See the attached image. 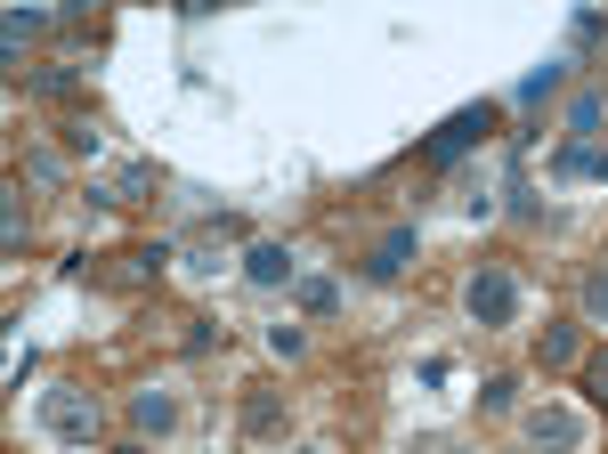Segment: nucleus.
I'll return each instance as SVG.
<instances>
[{
  "label": "nucleus",
  "mask_w": 608,
  "mask_h": 454,
  "mask_svg": "<svg viewBox=\"0 0 608 454\" xmlns=\"http://www.w3.org/2000/svg\"><path fill=\"white\" fill-rule=\"evenodd\" d=\"M301 308L308 317H333V308H341V284L333 276H301Z\"/></svg>",
  "instance_id": "nucleus-12"
},
{
  "label": "nucleus",
  "mask_w": 608,
  "mask_h": 454,
  "mask_svg": "<svg viewBox=\"0 0 608 454\" xmlns=\"http://www.w3.org/2000/svg\"><path fill=\"white\" fill-rule=\"evenodd\" d=\"M155 188H162V171H155V162H122L106 188H90V195H98V203H146Z\"/></svg>",
  "instance_id": "nucleus-8"
},
{
  "label": "nucleus",
  "mask_w": 608,
  "mask_h": 454,
  "mask_svg": "<svg viewBox=\"0 0 608 454\" xmlns=\"http://www.w3.org/2000/svg\"><path fill=\"white\" fill-rule=\"evenodd\" d=\"M487 130H495V106H463V114H454L447 130H438L430 147H423V162H454V155H471Z\"/></svg>",
  "instance_id": "nucleus-4"
},
{
  "label": "nucleus",
  "mask_w": 608,
  "mask_h": 454,
  "mask_svg": "<svg viewBox=\"0 0 608 454\" xmlns=\"http://www.w3.org/2000/svg\"><path fill=\"white\" fill-rule=\"evenodd\" d=\"M519 439H528L536 454H584V415H568V406H528Z\"/></svg>",
  "instance_id": "nucleus-3"
},
{
  "label": "nucleus",
  "mask_w": 608,
  "mask_h": 454,
  "mask_svg": "<svg viewBox=\"0 0 608 454\" xmlns=\"http://www.w3.org/2000/svg\"><path fill=\"white\" fill-rule=\"evenodd\" d=\"M0 243H9V252H25V188L9 195V219H0Z\"/></svg>",
  "instance_id": "nucleus-16"
},
{
  "label": "nucleus",
  "mask_w": 608,
  "mask_h": 454,
  "mask_svg": "<svg viewBox=\"0 0 608 454\" xmlns=\"http://www.w3.org/2000/svg\"><path fill=\"white\" fill-rule=\"evenodd\" d=\"M560 171H584V179H608V147H600V138H568V147H560Z\"/></svg>",
  "instance_id": "nucleus-10"
},
{
  "label": "nucleus",
  "mask_w": 608,
  "mask_h": 454,
  "mask_svg": "<svg viewBox=\"0 0 608 454\" xmlns=\"http://www.w3.org/2000/svg\"><path fill=\"white\" fill-rule=\"evenodd\" d=\"M478 406H487V415H503V406H511V382H503V374L478 382Z\"/></svg>",
  "instance_id": "nucleus-21"
},
{
  "label": "nucleus",
  "mask_w": 608,
  "mask_h": 454,
  "mask_svg": "<svg viewBox=\"0 0 608 454\" xmlns=\"http://www.w3.org/2000/svg\"><path fill=\"white\" fill-rule=\"evenodd\" d=\"M568 90V57H543V66L519 81V106H543V98H560Z\"/></svg>",
  "instance_id": "nucleus-9"
},
{
  "label": "nucleus",
  "mask_w": 608,
  "mask_h": 454,
  "mask_svg": "<svg viewBox=\"0 0 608 454\" xmlns=\"http://www.w3.org/2000/svg\"><path fill=\"white\" fill-rule=\"evenodd\" d=\"M25 179H33V188H57L66 171H57V155H33V162H25Z\"/></svg>",
  "instance_id": "nucleus-20"
},
{
  "label": "nucleus",
  "mask_w": 608,
  "mask_h": 454,
  "mask_svg": "<svg viewBox=\"0 0 608 454\" xmlns=\"http://www.w3.org/2000/svg\"><path fill=\"white\" fill-rule=\"evenodd\" d=\"M98 422H106V406H98L81 382H49L41 389V430H49L57 446H90Z\"/></svg>",
  "instance_id": "nucleus-1"
},
{
  "label": "nucleus",
  "mask_w": 608,
  "mask_h": 454,
  "mask_svg": "<svg viewBox=\"0 0 608 454\" xmlns=\"http://www.w3.org/2000/svg\"><path fill=\"white\" fill-rule=\"evenodd\" d=\"M244 284H260V293H277V284H301V260H292V243H251V252H244Z\"/></svg>",
  "instance_id": "nucleus-5"
},
{
  "label": "nucleus",
  "mask_w": 608,
  "mask_h": 454,
  "mask_svg": "<svg viewBox=\"0 0 608 454\" xmlns=\"http://www.w3.org/2000/svg\"><path fill=\"white\" fill-rule=\"evenodd\" d=\"M131 430H138V439L179 430V398H171V389H131Z\"/></svg>",
  "instance_id": "nucleus-6"
},
{
  "label": "nucleus",
  "mask_w": 608,
  "mask_h": 454,
  "mask_svg": "<svg viewBox=\"0 0 608 454\" xmlns=\"http://www.w3.org/2000/svg\"><path fill=\"white\" fill-rule=\"evenodd\" d=\"M33 90H41V98H74V90H81V81H74L66 66H41V73H33Z\"/></svg>",
  "instance_id": "nucleus-18"
},
{
  "label": "nucleus",
  "mask_w": 608,
  "mask_h": 454,
  "mask_svg": "<svg viewBox=\"0 0 608 454\" xmlns=\"http://www.w3.org/2000/svg\"><path fill=\"white\" fill-rule=\"evenodd\" d=\"M584 389H593V406H600V415H608V349H600V357H593V365H584Z\"/></svg>",
  "instance_id": "nucleus-19"
},
{
  "label": "nucleus",
  "mask_w": 608,
  "mask_h": 454,
  "mask_svg": "<svg viewBox=\"0 0 608 454\" xmlns=\"http://www.w3.org/2000/svg\"><path fill=\"white\" fill-rule=\"evenodd\" d=\"M584 317L608 325V268H593V276H584Z\"/></svg>",
  "instance_id": "nucleus-15"
},
{
  "label": "nucleus",
  "mask_w": 608,
  "mask_h": 454,
  "mask_svg": "<svg viewBox=\"0 0 608 454\" xmlns=\"http://www.w3.org/2000/svg\"><path fill=\"white\" fill-rule=\"evenodd\" d=\"M66 147H74V155H106V130H98L90 114H74V122H66Z\"/></svg>",
  "instance_id": "nucleus-14"
},
{
  "label": "nucleus",
  "mask_w": 608,
  "mask_h": 454,
  "mask_svg": "<svg viewBox=\"0 0 608 454\" xmlns=\"http://www.w3.org/2000/svg\"><path fill=\"white\" fill-rule=\"evenodd\" d=\"M414 252H423V236H414V227H390V236L382 243H373V260H365V276H406V268H414Z\"/></svg>",
  "instance_id": "nucleus-7"
},
{
  "label": "nucleus",
  "mask_w": 608,
  "mask_h": 454,
  "mask_svg": "<svg viewBox=\"0 0 608 454\" xmlns=\"http://www.w3.org/2000/svg\"><path fill=\"white\" fill-rule=\"evenodd\" d=\"M600 114H608V98L600 90H576L568 98V138H600Z\"/></svg>",
  "instance_id": "nucleus-11"
},
{
  "label": "nucleus",
  "mask_w": 608,
  "mask_h": 454,
  "mask_svg": "<svg viewBox=\"0 0 608 454\" xmlns=\"http://www.w3.org/2000/svg\"><path fill=\"white\" fill-rule=\"evenodd\" d=\"M301 349H308L301 325H268V357H301Z\"/></svg>",
  "instance_id": "nucleus-17"
},
{
  "label": "nucleus",
  "mask_w": 608,
  "mask_h": 454,
  "mask_svg": "<svg viewBox=\"0 0 608 454\" xmlns=\"http://www.w3.org/2000/svg\"><path fill=\"white\" fill-rule=\"evenodd\" d=\"M576 357V325H552V333L536 341V365H568Z\"/></svg>",
  "instance_id": "nucleus-13"
},
{
  "label": "nucleus",
  "mask_w": 608,
  "mask_h": 454,
  "mask_svg": "<svg viewBox=\"0 0 608 454\" xmlns=\"http://www.w3.org/2000/svg\"><path fill=\"white\" fill-rule=\"evenodd\" d=\"M122 454H146V446H122Z\"/></svg>",
  "instance_id": "nucleus-22"
},
{
  "label": "nucleus",
  "mask_w": 608,
  "mask_h": 454,
  "mask_svg": "<svg viewBox=\"0 0 608 454\" xmlns=\"http://www.w3.org/2000/svg\"><path fill=\"white\" fill-rule=\"evenodd\" d=\"M463 308H471V325H487V333H495V325H511L519 317V276L503 260H478L471 284H463Z\"/></svg>",
  "instance_id": "nucleus-2"
}]
</instances>
